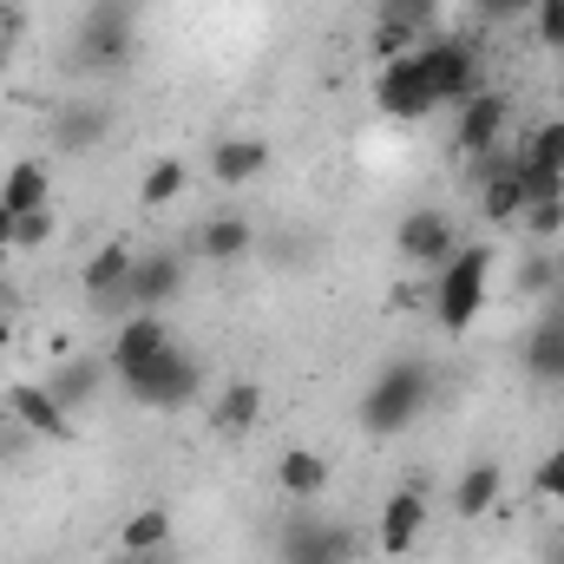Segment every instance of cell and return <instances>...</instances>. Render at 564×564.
Here are the masks:
<instances>
[{"label":"cell","mask_w":564,"mask_h":564,"mask_svg":"<svg viewBox=\"0 0 564 564\" xmlns=\"http://www.w3.org/2000/svg\"><path fill=\"white\" fill-rule=\"evenodd\" d=\"M426 401H433V368L414 361V355H401V361H388V368L368 381V394H361V426H368L375 440H394V433H408V426L426 414Z\"/></svg>","instance_id":"1"},{"label":"cell","mask_w":564,"mask_h":564,"mask_svg":"<svg viewBox=\"0 0 564 564\" xmlns=\"http://www.w3.org/2000/svg\"><path fill=\"white\" fill-rule=\"evenodd\" d=\"M486 289H492V250H486V243H459V250L433 270L426 308H433V322H440L446 335H466V328L479 322V308H486Z\"/></svg>","instance_id":"2"},{"label":"cell","mask_w":564,"mask_h":564,"mask_svg":"<svg viewBox=\"0 0 564 564\" xmlns=\"http://www.w3.org/2000/svg\"><path fill=\"white\" fill-rule=\"evenodd\" d=\"M132 59H139V0H93V13L79 20V40H73V66L126 73Z\"/></svg>","instance_id":"3"},{"label":"cell","mask_w":564,"mask_h":564,"mask_svg":"<svg viewBox=\"0 0 564 564\" xmlns=\"http://www.w3.org/2000/svg\"><path fill=\"white\" fill-rule=\"evenodd\" d=\"M126 381V394L139 401V408H151V414H177V408H191L197 394H204V361L191 355V348H158L151 361H139L132 375H119Z\"/></svg>","instance_id":"4"},{"label":"cell","mask_w":564,"mask_h":564,"mask_svg":"<svg viewBox=\"0 0 564 564\" xmlns=\"http://www.w3.org/2000/svg\"><path fill=\"white\" fill-rule=\"evenodd\" d=\"M276 564H355V525L295 512L276 532Z\"/></svg>","instance_id":"5"},{"label":"cell","mask_w":564,"mask_h":564,"mask_svg":"<svg viewBox=\"0 0 564 564\" xmlns=\"http://www.w3.org/2000/svg\"><path fill=\"white\" fill-rule=\"evenodd\" d=\"M414 59H421V73H426V86H433L440 106H466V99L479 93V53H473L459 33H433V40H421Z\"/></svg>","instance_id":"6"},{"label":"cell","mask_w":564,"mask_h":564,"mask_svg":"<svg viewBox=\"0 0 564 564\" xmlns=\"http://www.w3.org/2000/svg\"><path fill=\"white\" fill-rule=\"evenodd\" d=\"M375 106H381L388 119H401V126H414V119H433V112H440V99H433V86H426V73H421L414 53L381 59V73H375Z\"/></svg>","instance_id":"7"},{"label":"cell","mask_w":564,"mask_h":564,"mask_svg":"<svg viewBox=\"0 0 564 564\" xmlns=\"http://www.w3.org/2000/svg\"><path fill=\"white\" fill-rule=\"evenodd\" d=\"M506 126H512V99H506V93H492V86H479V93L459 106V126H453L459 158H466V164H479L486 151H499V144H506Z\"/></svg>","instance_id":"8"},{"label":"cell","mask_w":564,"mask_h":564,"mask_svg":"<svg viewBox=\"0 0 564 564\" xmlns=\"http://www.w3.org/2000/svg\"><path fill=\"white\" fill-rule=\"evenodd\" d=\"M473 177H479V217L486 224H512V217H525V177H519V151H486L479 164H473Z\"/></svg>","instance_id":"9"},{"label":"cell","mask_w":564,"mask_h":564,"mask_svg":"<svg viewBox=\"0 0 564 564\" xmlns=\"http://www.w3.org/2000/svg\"><path fill=\"white\" fill-rule=\"evenodd\" d=\"M132 263H139V250H132L126 237H112L106 250H93V263L79 270V289H86V302H93V308H106V315H132V302H126Z\"/></svg>","instance_id":"10"},{"label":"cell","mask_w":564,"mask_h":564,"mask_svg":"<svg viewBox=\"0 0 564 564\" xmlns=\"http://www.w3.org/2000/svg\"><path fill=\"white\" fill-rule=\"evenodd\" d=\"M394 243H401V257H408V263H421V270H440V263L459 250V224H453L440 204H421V210H408V217H401Z\"/></svg>","instance_id":"11"},{"label":"cell","mask_w":564,"mask_h":564,"mask_svg":"<svg viewBox=\"0 0 564 564\" xmlns=\"http://www.w3.org/2000/svg\"><path fill=\"white\" fill-rule=\"evenodd\" d=\"M519 177H525V204L564 197V119H545L525 151H519Z\"/></svg>","instance_id":"12"},{"label":"cell","mask_w":564,"mask_h":564,"mask_svg":"<svg viewBox=\"0 0 564 564\" xmlns=\"http://www.w3.org/2000/svg\"><path fill=\"white\" fill-rule=\"evenodd\" d=\"M433 20H440V0H375V59L414 53V40Z\"/></svg>","instance_id":"13"},{"label":"cell","mask_w":564,"mask_h":564,"mask_svg":"<svg viewBox=\"0 0 564 564\" xmlns=\"http://www.w3.org/2000/svg\"><path fill=\"white\" fill-rule=\"evenodd\" d=\"M7 414H13V426L26 433V440H73V414L53 401V388L46 381H13L7 388Z\"/></svg>","instance_id":"14"},{"label":"cell","mask_w":564,"mask_h":564,"mask_svg":"<svg viewBox=\"0 0 564 564\" xmlns=\"http://www.w3.org/2000/svg\"><path fill=\"white\" fill-rule=\"evenodd\" d=\"M158 348H171L164 315L132 308V315H119V335H112V348H106V368H112V375H132V368H139V361H151Z\"/></svg>","instance_id":"15"},{"label":"cell","mask_w":564,"mask_h":564,"mask_svg":"<svg viewBox=\"0 0 564 564\" xmlns=\"http://www.w3.org/2000/svg\"><path fill=\"white\" fill-rule=\"evenodd\" d=\"M184 295V257L177 250H151V257H139L132 263V282H126V302L132 308H164V302H177Z\"/></svg>","instance_id":"16"},{"label":"cell","mask_w":564,"mask_h":564,"mask_svg":"<svg viewBox=\"0 0 564 564\" xmlns=\"http://www.w3.org/2000/svg\"><path fill=\"white\" fill-rule=\"evenodd\" d=\"M421 532H426V492H421V486H401V492H388V506H381V525H375L381 552H388V558H408V552L421 545Z\"/></svg>","instance_id":"17"},{"label":"cell","mask_w":564,"mask_h":564,"mask_svg":"<svg viewBox=\"0 0 564 564\" xmlns=\"http://www.w3.org/2000/svg\"><path fill=\"white\" fill-rule=\"evenodd\" d=\"M276 492H282V499H295V506H308L315 492H328V459H322L315 446H282Z\"/></svg>","instance_id":"18"},{"label":"cell","mask_w":564,"mask_h":564,"mask_svg":"<svg viewBox=\"0 0 564 564\" xmlns=\"http://www.w3.org/2000/svg\"><path fill=\"white\" fill-rule=\"evenodd\" d=\"M525 375L539 381V388H564V308L558 315H545L532 335H525Z\"/></svg>","instance_id":"19"},{"label":"cell","mask_w":564,"mask_h":564,"mask_svg":"<svg viewBox=\"0 0 564 564\" xmlns=\"http://www.w3.org/2000/svg\"><path fill=\"white\" fill-rule=\"evenodd\" d=\"M0 204H7L13 217H26V210H46V204H53V171H46L40 158H20V164H7V177H0Z\"/></svg>","instance_id":"20"},{"label":"cell","mask_w":564,"mask_h":564,"mask_svg":"<svg viewBox=\"0 0 564 564\" xmlns=\"http://www.w3.org/2000/svg\"><path fill=\"white\" fill-rule=\"evenodd\" d=\"M499 492H506L499 459H473V466L453 479V512H459V519H486V512L499 506Z\"/></svg>","instance_id":"21"},{"label":"cell","mask_w":564,"mask_h":564,"mask_svg":"<svg viewBox=\"0 0 564 564\" xmlns=\"http://www.w3.org/2000/svg\"><path fill=\"white\" fill-rule=\"evenodd\" d=\"M270 171V144L263 139H224L210 151V177L217 184H257Z\"/></svg>","instance_id":"22"},{"label":"cell","mask_w":564,"mask_h":564,"mask_svg":"<svg viewBox=\"0 0 564 564\" xmlns=\"http://www.w3.org/2000/svg\"><path fill=\"white\" fill-rule=\"evenodd\" d=\"M197 250L210 263H237L257 250V224L250 217H210V224H197Z\"/></svg>","instance_id":"23"},{"label":"cell","mask_w":564,"mask_h":564,"mask_svg":"<svg viewBox=\"0 0 564 564\" xmlns=\"http://www.w3.org/2000/svg\"><path fill=\"white\" fill-rule=\"evenodd\" d=\"M257 414H263V381H250V375H243V381H230V388L217 394V408H210L217 433H230V440H237V433H250Z\"/></svg>","instance_id":"24"},{"label":"cell","mask_w":564,"mask_h":564,"mask_svg":"<svg viewBox=\"0 0 564 564\" xmlns=\"http://www.w3.org/2000/svg\"><path fill=\"white\" fill-rule=\"evenodd\" d=\"M106 132H112V112H106V106H66V112L53 119L59 151H93V144H106Z\"/></svg>","instance_id":"25"},{"label":"cell","mask_w":564,"mask_h":564,"mask_svg":"<svg viewBox=\"0 0 564 564\" xmlns=\"http://www.w3.org/2000/svg\"><path fill=\"white\" fill-rule=\"evenodd\" d=\"M119 545H126V558H158V552L171 545V512H164V506L132 512V519L119 525Z\"/></svg>","instance_id":"26"},{"label":"cell","mask_w":564,"mask_h":564,"mask_svg":"<svg viewBox=\"0 0 564 564\" xmlns=\"http://www.w3.org/2000/svg\"><path fill=\"white\" fill-rule=\"evenodd\" d=\"M99 381H106V361H93V355H79V361H66L46 388H53V401L73 414V408H86L93 394H99Z\"/></svg>","instance_id":"27"},{"label":"cell","mask_w":564,"mask_h":564,"mask_svg":"<svg viewBox=\"0 0 564 564\" xmlns=\"http://www.w3.org/2000/svg\"><path fill=\"white\" fill-rule=\"evenodd\" d=\"M184 184H191L184 158H158V164L144 171V184H139V204H144V210H164V204H177V197H184Z\"/></svg>","instance_id":"28"},{"label":"cell","mask_w":564,"mask_h":564,"mask_svg":"<svg viewBox=\"0 0 564 564\" xmlns=\"http://www.w3.org/2000/svg\"><path fill=\"white\" fill-rule=\"evenodd\" d=\"M59 237V217H53V204L46 210H26V217H13V250H46Z\"/></svg>","instance_id":"29"},{"label":"cell","mask_w":564,"mask_h":564,"mask_svg":"<svg viewBox=\"0 0 564 564\" xmlns=\"http://www.w3.org/2000/svg\"><path fill=\"white\" fill-rule=\"evenodd\" d=\"M532 33L545 53H564V0H539L532 7Z\"/></svg>","instance_id":"30"},{"label":"cell","mask_w":564,"mask_h":564,"mask_svg":"<svg viewBox=\"0 0 564 564\" xmlns=\"http://www.w3.org/2000/svg\"><path fill=\"white\" fill-rule=\"evenodd\" d=\"M532 492H539V499H552V506H564V446H552V453L539 459V473H532Z\"/></svg>","instance_id":"31"},{"label":"cell","mask_w":564,"mask_h":564,"mask_svg":"<svg viewBox=\"0 0 564 564\" xmlns=\"http://www.w3.org/2000/svg\"><path fill=\"white\" fill-rule=\"evenodd\" d=\"M525 230H532V237H558V230H564V197L525 204Z\"/></svg>","instance_id":"32"},{"label":"cell","mask_w":564,"mask_h":564,"mask_svg":"<svg viewBox=\"0 0 564 564\" xmlns=\"http://www.w3.org/2000/svg\"><path fill=\"white\" fill-rule=\"evenodd\" d=\"M26 33V20H20V7H7L0 0V73H7V59H13V40Z\"/></svg>","instance_id":"33"},{"label":"cell","mask_w":564,"mask_h":564,"mask_svg":"<svg viewBox=\"0 0 564 564\" xmlns=\"http://www.w3.org/2000/svg\"><path fill=\"white\" fill-rule=\"evenodd\" d=\"M539 0H479V13L486 20H519V13H532Z\"/></svg>","instance_id":"34"},{"label":"cell","mask_w":564,"mask_h":564,"mask_svg":"<svg viewBox=\"0 0 564 564\" xmlns=\"http://www.w3.org/2000/svg\"><path fill=\"white\" fill-rule=\"evenodd\" d=\"M539 564H564V532H552V539H539Z\"/></svg>","instance_id":"35"},{"label":"cell","mask_w":564,"mask_h":564,"mask_svg":"<svg viewBox=\"0 0 564 564\" xmlns=\"http://www.w3.org/2000/svg\"><path fill=\"white\" fill-rule=\"evenodd\" d=\"M0 250H13V210L0 204Z\"/></svg>","instance_id":"36"},{"label":"cell","mask_w":564,"mask_h":564,"mask_svg":"<svg viewBox=\"0 0 564 564\" xmlns=\"http://www.w3.org/2000/svg\"><path fill=\"white\" fill-rule=\"evenodd\" d=\"M7 335H13V315H7V302H0V348H7Z\"/></svg>","instance_id":"37"},{"label":"cell","mask_w":564,"mask_h":564,"mask_svg":"<svg viewBox=\"0 0 564 564\" xmlns=\"http://www.w3.org/2000/svg\"><path fill=\"white\" fill-rule=\"evenodd\" d=\"M126 564H171V558H126Z\"/></svg>","instance_id":"38"}]
</instances>
